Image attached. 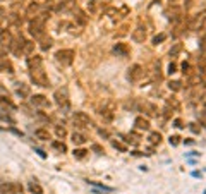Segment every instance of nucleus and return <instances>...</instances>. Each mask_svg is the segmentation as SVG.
Returning a JSON list of instances; mask_svg holds the SVG:
<instances>
[{
	"instance_id": "obj_10",
	"label": "nucleus",
	"mask_w": 206,
	"mask_h": 194,
	"mask_svg": "<svg viewBox=\"0 0 206 194\" xmlns=\"http://www.w3.org/2000/svg\"><path fill=\"white\" fill-rule=\"evenodd\" d=\"M28 65H29L31 69L41 67V57H38V55H31L29 59H28Z\"/></svg>"
},
{
	"instance_id": "obj_19",
	"label": "nucleus",
	"mask_w": 206,
	"mask_h": 194,
	"mask_svg": "<svg viewBox=\"0 0 206 194\" xmlns=\"http://www.w3.org/2000/svg\"><path fill=\"white\" fill-rule=\"evenodd\" d=\"M33 47H35V43H31V41H26V43H24V53H28V55H29V53L33 52Z\"/></svg>"
},
{
	"instance_id": "obj_7",
	"label": "nucleus",
	"mask_w": 206,
	"mask_h": 194,
	"mask_svg": "<svg viewBox=\"0 0 206 194\" xmlns=\"http://www.w3.org/2000/svg\"><path fill=\"white\" fill-rule=\"evenodd\" d=\"M31 103L36 105V107H48V100L43 95H35V96H31Z\"/></svg>"
},
{
	"instance_id": "obj_2",
	"label": "nucleus",
	"mask_w": 206,
	"mask_h": 194,
	"mask_svg": "<svg viewBox=\"0 0 206 194\" xmlns=\"http://www.w3.org/2000/svg\"><path fill=\"white\" fill-rule=\"evenodd\" d=\"M43 19L45 17H36L35 21L29 22V33L33 36H36V38H39L43 35Z\"/></svg>"
},
{
	"instance_id": "obj_11",
	"label": "nucleus",
	"mask_w": 206,
	"mask_h": 194,
	"mask_svg": "<svg viewBox=\"0 0 206 194\" xmlns=\"http://www.w3.org/2000/svg\"><path fill=\"white\" fill-rule=\"evenodd\" d=\"M35 136L38 139H41V141H48V139H50V132L47 129H36L35 131Z\"/></svg>"
},
{
	"instance_id": "obj_4",
	"label": "nucleus",
	"mask_w": 206,
	"mask_h": 194,
	"mask_svg": "<svg viewBox=\"0 0 206 194\" xmlns=\"http://www.w3.org/2000/svg\"><path fill=\"white\" fill-rule=\"evenodd\" d=\"M55 101H57L60 107L64 108H69V100H67V91L66 89H58L55 93Z\"/></svg>"
},
{
	"instance_id": "obj_16",
	"label": "nucleus",
	"mask_w": 206,
	"mask_h": 194,
	"mask_svg": "<svg viewBox=\"0 0 206 194\" xmlns=\"http://www.w3.org/2000/svg\"><path fill=\"white\" fill-rule=\"evenodd\" d=\"M0 45H10V35L7 33V31H2L0 33Z\"/></svg>"
},
{
	"instance_id": "obj_1",
	"label": "nucleus",
	"mask_w": 206,
	"mask_h": 194,
	"mask_svg": "<svg viewBox=\"0 0 206 194\" xmlns=\"http://www.w3.org/2000/svg\"><path fill=\"white\" fill-rule=\"evenodd\" d=\"M31 79H33V82L38 84V86H43V88L48 86V78H47V74H45V70L41 69V67L31 69Z\"/></svg>"
},
{
	"instance_id": "obj_29",
	"label": "nucleus",
	"mask_w": 206,
	"mask_h": 194,
	"mask_svg": "<svg viewBox=\"0 0 206 194\" xmlns=\"http://www.w3.org/2000/svg\"><path fill=\"white\" fill-rule=\"evenodd\" d=\"M36 153H38V155L41 156V158H45V156H47V155H45V153H43V151H41V150H36Z\"/></svg>"
},
{
	"instance_id": "obj_8",
	"label": "nucleus",
	"mask_w": 206,
	"mask_h": 194,
	"mask_svg": "<svg viewBox=\"0 0 206 194\" xmlns=\"http://www.w3.org/2000/svg\"><path fill=\"white\" fill-rule=\"evenodd\" d=\"M141 74H143V70H141L139 65H132L131 69H129V79L131 81H136V79L141 78Z\"/></svg>"
},
{
	"instance_id": "obj_30",
	"label": "nucleus",
	"mask_w": 206,
	"mask_h": 194,
	"mask_svg": "<svg viewBox=\"0 0 206 194\" xmlns=\"http://www.w3.org/2000/svg\"><path fill=\"white\" fill-rule=\"evenodd\" d=\"M0 14H4V9H2V7H0ZM0 17H2V16H0Z\"/></svg>"
},
{
	"instance_id": "obj_22",
	"label": "nucleus",
	"mask_w": 206,
	"mask_h": 194,
	"mask_svg": "<svg viewBox=\"0 0 206 194\" xmlns=\"http://www.w3.org/2000/svg\"><path fill=\"white\" fill-rule=\"evenodd\" d=\"M86 153H88L86 150H74V156H77V158H83Z\"/></svg>"
},
{
	"instance_id": "obj_31",
	"label": "nucleus",
	"mask_w": 206,
	"mask_h": 194,
	"mask_svg": "<svg viewBox=\"0 0 206 194\" xmlns=\"http://www.w3.org/2000/svg\"><path fill=\"white\" fill-rule=\"evenodd\" d=\"M204 194H206V192H204Z\"/></svg>"
},
{
	"instance_id": "obj_5",
	"label": "nucleus",
	"mask_w": 206,
	"mask_h": 194,
	"mask_svg": "<svg viewBox=\"0 0 206 194\" xmlns=\"http://www.w3.org/2000/svg\"><path fill=\"white\" fill-rule=\"evenodd\" d=\"M72 57H74L72 50H60V52H57V60L64 62V64H70L72 62Z\"/></svg>"
},
{
	"instance_id": "obj_15",
	"label": "nucleus",
	"mask_w": 206,
	"mask_h": 194,
	"mask_svg": "<svg viewBox=\"0 0 206 194\" xmlns=\"http://www.w3.org/2000/svg\"><path fill=\"white\" fill-rule=\"evenodd\" d=\"M72 143H74V144H84V143H86V138H84L83 134L74 132L72 134Z\"/></svg>"
},
{
	"instance_id": "obj_25",
	"label": "nucleus",
	"mask_w": 206,
	"mask_h": 194,
	"mask_svg": "<svg viewBox=\"0 0 206 194\" xmlns=\"http://www.w3.org/2000/svg\"><path fill=\"white\" fill-rule=\"evenodd\" d=\"M57 134L60 138H64V136H66V129H64V127H57Z\"/></svg>"
},
{
	"instance_id": "obj_21",
	"label": "nucleus",
	"mask_w": 206,
	"mask_h": 194,
	"mask_svg": "<svg viewBox=\"0 0 206 194\" xmlns=\"http://www.w3.org/2000/svg\"><path fill=\"white\" fill-rule=\"evenodd\" d=\"M89 182V181H88ZM91 185H95V187H100V189H103V191H112V187H108V185H103V184H96V182H89Z\"/></svg>"
},
{
	"instance_id": "obj_6",
	"label": "nucleus",
	"mask_w": 206,
	"mask_h": 194,
	"mask_svg": "<svg viewBox=\"0 0 206 194\" xmlns=\"http://www.w3.org/2000/svg\"><path fill=\"white\" fill-rule=\"evenodd\" d=\"M74 120H77V122H81L83 125H86V127H89V125H93V120L89 119L86 113H83V112H76V115H74Z\"/></svg>"
},
{
	"instance_id": "obj_12",
	"label": "nucleus",
	"mask_w": 206,
	"mask_h": 194,
	"mask_svg": "<svg viewBox=\"0 0 206 194\" xmlns=\"http://www.w3.org/2000/svg\"><path fill=\"white\" fill-rule=\"evenodd\" d=\"M115 53H118V55L125 57V55L129 53V48L125 47L124 43H117V47H115Z\"/></svg>"
},
{
	"instance_id": "obj_20",
	"label": "nucleus",
	"mask_w": 206,
	"mask_h": 194,
	"mask_svg": "<svg viewBox=\"0 0 206 194\" xmlns=\"http://www.w3.org/2000/svg\"><path fill=\"white\" fill-rule=\"evenodd\" d=\"M149 141H151V143H160V141H162V136H160L158 132H153L151 136H149Z\"/></svg>"
},
{
	"instance_id": "obj_18",
	"label": "nucleus",
	"mask_w": 206,
	"mask_h": 194,
	"mask_svg": "<svg viewBox=\"0 0 206 194\" xmlns=\"http://www.w3.org/2000/svg\"><path fill=\"white\" fill-rule=\"evenodd\" d=\"M28 93H29V88L24 86V84H21V88H17V95H21V96H28Z\"/></svg>"
},
{
	"instance_id": "obj_13",
	"label": "nucleus",
	"mask_w": 206,
	"mask_h": 194,
	"mask_svg": "<svg viewBox=\"0 0 206 194\" xmlns=\"http://www.w3.org/2000/svg\"><path fill=\"white\" fill-rule=\"evenodd\" d=\"M29 191L31 194H43V189H41V185L38 182H29Z\"/></svg>"
},
{
	"instance_id": "obj_24",
	"label": "nucleus",
	"mask_w": 206,
	"mask_h": 194,
	"mask_svg": "<svg viewBox=\"0 0 206 194\" xmlns=\"http://www.w3.org/2000/svg\"><path fill=\"white\" fill-rule=\"evenodd\" d=\"M180 82H177V81H174V82H170V89H180V86H179Z\"/></svg>"
},
{
	"instance_id": "obj_26",
	"label": "nucleus",
	"mask_w": 206,
	"mask_h": 194,
	"mask_svg": "<svg viewBox=\"0 0 206 194\" xmlns=\"http://www.w3.org/2000/svg\"><path fill=\"white\" fill-rule=\"evenodd\" d=\"M165 38H167V36H165V35H160V36H156V38H155V43L158 45V41H163V40H165Z\"/></svg>"
},
{
	"instance_id": "obj_14",
	"label": "nucleus",
	"mask_w": 206,
	"mask_h": 194,
	"mask_svg": "<svg viewBox=\"0 0 206 194\" xmlns=\"http://www.w3.org/2000/svg\"><path fill=\"white\" fill-rule=\"evenodd\" d=\"M136 127H137V129H144L146 131L149 127V122L144 120L143 117H137V119H136Z\"/></svg>"
},
{
	"instance_id": "obj_3",
	"label": "nucleus",
	"mask_w": 206,
	"mask_h": 194,
	"mask_svg": "<svg viewBox=\"0 0 206 194\" xmlns=\"http://www.w3.org/2000/svg\"><path fill=\"white\" fill-rule=\"evenodd\" d=\"M0 194H22V187L19 184H2Z\"/></svg>"
},
{
	"instance_id": "obj_17",
	"label": "nucleus",
	"mask_w": 206,
	"mask_h": 194,
	"mask_svg": "<svg viewBox=\"0 0 206 194\" xmlns=\"http://www.w3.org/2000/svg\"><path fill=\"white\" fill-rule=\"evenodd\" d=\"M52 146L55 148L57 151H60V153H64V151H66V144H64V143H60V141H53Z\"/></svg>"
},
{
	"instance_id": "obj_27",
	"label": "nucleus",
	"mask_w": 206,
	"mask_h": 194,
	"mask_svg": "<svg viewBox=\"0 0 206 194\" xmlns=\"http://www.w3.org/2000/svg\"><path fill=\"white\" fill-rule=\"evenodd\" d=\"M168 72H175V65H174V64H170V65H168Z\"/></svg>"
},
{
	"instance_id": "obj_23",
	"label": "nucleus",
	"mask_w": 206,
	"mask_h": 194,
	"mask_svg": "<svg viewBox=\"0 0 206 194\" xmlns=\"http://www.w3.org/2000/svg\"><path fill=\"white\" fill-rule=\"evenodd\" d=\"M114 148H115V150H118V151H125V146L120 144V143H117V141H114Z\"/></svg>"
},
{
	"instance_id": "obj_9",
	"label": "nucleus",
	"mask_w": 206,
	"mask_h": 194,
	"mask_svg": "<svg viewBox=\"0 0 206 194\" xmlns=\"http://www.w3.org/2000/svg\"><path fill=\"white\" fill-rule=\"evenodd\" d=\"M144 38H146V31L143 29V28H137V29L132 33V40H134V41H137V43H143V41H144Z\"/></svg>"
},
{
	"instance_id": "obj_28",
	"label": "nucleus",
	"mask_w": 206,
	"mask_h": 194,
	"mask_svg": "<svg viewBox=\"0 0 206 194\" xmlns=\"http://www.w3.org/2000/svg\"><path fill=\"white\" fill-rule=\"evenodd\" d=\"M177 139H179V138H177V136H174V138H170V143H172V144H177V143H179Z\"/></svg>"
}]
</instances>
